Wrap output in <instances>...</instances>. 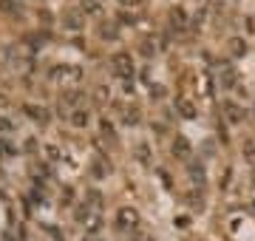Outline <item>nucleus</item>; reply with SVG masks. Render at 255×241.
Returning <instances> with one entry per match:
<instances>
[{
	"label": "nucleus",
	"mask_w": 255,
	"mask_h": 241,
	"mask_svg": "<svg viewBox=\"0 0 255 241\" xmlns=\"http://www.w3.org/2000/svg\"><path fill=\"white\" fill-rule=\"evenodd\" d=\"M173 153L179 159H184V162H187V159L193 156V148H190V142L184 139V136H176V142H173Z\"/></svg>",
	"instance_id": "f03ea898"
},
{
	"label": "nucleus",
	"mask_w": 255,
	"mask_h": 241,
	"mask_svg": "<svg viewBox=\"0 0 255 241\" xmlns=\"http://www.w3.org/2000/svg\"><path fill=\"white\" fill-rule=\"evenodd\" d=\"M176 108H179V111H182V117H187V120H190V117H196V108H193V102H190V100H184V97H179V100H176Z\"/></svg>",
	"instance_id": "7ed1b4c3"
},
{
	"label": "nucleus",
	"mask_w": 255,
	"mask_h": 241,
	"mask_svg": "<svg viewBox=\"0 0 255 241\" xmlns=\"http://www.w3.org/2000/svg\"><path fill=\"white\" fill-rule=\"evenodd\" d=\"M219 83H221V88H224V91H230V88L236 85V71H233V65L224 63L219 68Z\"/></svg>",
	"instance_id": "f257e3e1"
},
{
	"label": "nucleus",
	"mask_w": 255,
	"mask_h": 241,
	"mask_svg": "<svg viewBox=\"0 0 255 241\" xmlns=\"http://www.w3.org/2000/svg\"><path fill=\"white\" fill-rule=\"evenodd\" d=\"M244 156L255 165V139H247V142H244Z\"/></svg>",
	"instance_id": "20e7f679"
}]
</instances>
